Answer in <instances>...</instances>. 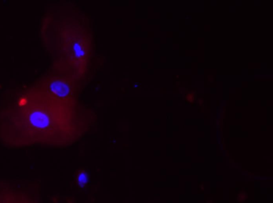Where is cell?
I'll return each mask as SVG.
<instances>
[{
	"label": "cell",
	"instance_id": "obj_1",
	"mask_svg": "<svg viewBox=\"0 0 273 203\" xmlns=\"http://www.w3.org/2000/svg\"><path fill=\"white\" fill-rule=\"evenodd\" d=\"M0 203H36L34 198L11 189L0 190Z\"/></svg>",
	"mask_w": 273,
	"mask_h": 203
},
{
	"label": "cell",
	"instance_id": "obj_2",
	"mask_svg": "<svg viewBox=\"0 0 273 203\" xmlns=\"http://www.w3.org/2000/svg\"><path fill=\"white\" fill-rule=\"evenodd\" d=\"M52 90L59 96L64 97L69 94L70 88L69 86L67 85L58 82L53 85Z\"/></svg>",
	"mask_w": 273,
	"mask_h": 203
},
{
	"label": "cell",
	"instance_id": "obj_3",
	"mask_svg": "<svg viewBox=\"0 0 273 203\" xmlns=\"http://www.w3.org/2000/svg\"><path fill=\"white\" fill-rule=\"evenodd\" d=\"M77 182L79 183V186L81 187H84L88 182L87 174L84 172H80L77 178Z\"/></svg>",
	"mask_w": 273,
	"mask_h": 203
}]
</instances>
